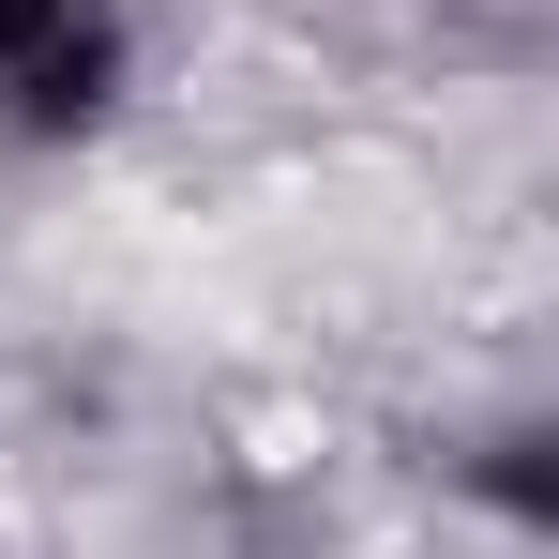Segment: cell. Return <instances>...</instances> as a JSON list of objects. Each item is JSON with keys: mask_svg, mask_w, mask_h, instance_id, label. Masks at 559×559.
I'll return each instance as SVG.
<instances>
[{"mask_svg": "<svg viewBox=\"0 0 559 559\" xmlns=\"http://www.w3.org/2000/svg\"><path fill=\"white\" fill-rule=\"evenodd\" d=\"M136 76V31L121 0H0V136H92Z\"/></svg>", "mask_w": 559, "mask_h": 559, "instance_id": "1", "label": "cell"}]
</instances>
